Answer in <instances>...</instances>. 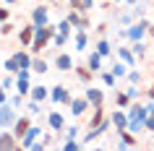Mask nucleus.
I'll return each mask as SVG.
<instances>
[{
	"label": "nucleus",
	"mask_w": 154,
	"mask_h": 151,
	"mask_svg": "<svg viewBox=\"0 0 154 151\" xmlns=\"http://www.w3.org/2000/svg\"><path fill=\"white\" fill-rule=\"evenodd\" d=\"M146 117H149V110H146V104H141L136 99V102H131L128 107V130L131 133H141V130H146Z\"/></svg>",
	"instance_id": "nucleus-1"
},
{
	"label": "nucleus",
	"mask_w": 154,
	"mask_h": 151,
	"mask_svg": "<svg viewBox=\"0 0 154 151\" xmlns=\"http://www.w3.org/2000/svg\"><path fill=\"white\" fill-rule=\"evenodd\" d=\"M55 34H57V24L37 26V37H34L32 47H29V52H32V55H42V52L50 47V42H52V37H55Z\"/></svg>",
	"instance_id": "nucleus-2"
},
{
	"label": "nucleus",
	"mask_w": 154,
	"mask_h": 151,
	"mask_svg": "<svg viewBox=\"0 0 154 151\" xmlns=\"http://www.w3.org/2000/svg\"><path fill=\"white\" fill-rule=\"evenodd\" d=\"M32 68H21V71H18V76H16V89H13V91H18V94H24V96H29L32 94Z\"/></svg>",
	"instance_id": "nucleus-3"
},
{
	"label": "nucleus",
	"mask_w": 154,
	"mask_h": 151,
	"mask_svg": "<svg viewBox=\"0 0 154 151\" xmlns=\"http://www.w3.org/2000/svg\"><path fill=\"white\" fill-rule=\"evenodd\" d=\"M18 120V112H16V107L11 102H5V104H0V128H13V122Z\"/></svg>",
	"instance_id": "nucleus-4"
},
{
	"label": "nucleus",
	"mask_w": 154,
	"mask_h": 151,
	"mask_svg": "<svg viewBox=\"0 0 154 151\" xmlns=\"http://www.w3.org/2000/svg\"><path fill=\"white\" fill-rule=\"evenodd\" d=\"M71 99H73V94L63 86V83H57V86L50 89V102H52V104H65V107H68Z\"/></svg>",
	"instance_id": "nucleus-5"
},
{
	"label": "nucleus",
	"mask_w": 154,
	"mask_h": 151,
	"mask_svg": "<svg viewBox=\"0 0 154 151\" xmlns=\"http://www.w3.org/2000/svg\"><path fill=\"white\" fill-rule=\"evenodd\" d=\"M32 125H34V115H18V120L13 122V128H11V130H13V135L21 141V138L29 133V128H32Z\"/></svg>",
	"instance_id": "nucleus-6"
},
{
	"label": "nucleus",
	"mask_w": 154,
	"mask_h": 151,
	"mask_svg": "<svg viewBox=\"0 0 154 151\" xmlns=\"http://www.w3.org/2000/svg\"><path fill=\"white\" fill-rule=\"evenodd\" d=\"M13 149H21V141L13 135V130L0 128V151H13Z\"/></svg>",
	"instance_id": "nucleus-7"
},
{
	"label": "nucleus",
	"mask_w": 154,
	"mask_h": 151,
	"mask_svg": "<svg viewBox=\"0 0 154 151\" xmlns=\"http://www.w3.org/2000/svg\"><path fill=\"white\" fill-rule=\"evenodd\" d=\"M65 18L73 24V29H91V18H89V13H79L76 8H71L68 13H65Z\"/></svg>",
	"instance_id": "nucleus-8"
},
{
	"label": "nucleus",
	"mask_w": 154,
	"mask_h": 151,
	"mask_svg": "<svg viewBox=\"0 0 154 151\" xmlns=\"http://www.w3.org/2000/svg\"><path fill=\"white\" fill-rule=\"evenodd\" d=\"M34 37H37V26H34L32 21H29L26 26H21V29H18V44H21V47H32Z\"/></svg>",
	"instance_id": "nucleus-9"
},
{
	"label": "nucleus",
	"mask_w": 154,
	"mask_h": 151,
	"mask_svg": "<svg viewBox=\"0 0 154 151\" xmlns=\"http://www.w3.org/2000/svg\"><path fill=\"white\" fill-rule=\"evenodd\" d=\"M52 65H55V71H60V73H68V71L76 68V63H73V57L68 55V52H57L55 60H52Z\"/></svg>",
	"instance_id": "nucleus-10"
},
{
	"label": "nucleus",
	"mask_w": 154,
	"mask_h": 151,
	"mask_svg": "<svg viewBox=\"0 0 154 151\" xmlns=\"http://www.w3.org/2000/svg\"><path fill=\"white\" fill-rule=\"evenodd\" d=\"M110 120H112L115 130H125V128H128V110L115 107V112H110Z\"/></svg>",
	"instance_id": "nucleus-11"
},
{
	"label": "nucleus",
	"mask_w": 154,
	"mask_h": 151,
	"mask_svg": "<svg viewBox=\"0 0 154 151\" xmlns=\"http://www.w3.org/2000/svg\"><path fill=\"white\" fill-rule=\"evenodd\" d=\"M68 107H71V115H73L76 120H79V117L84 115V112H86V110L91 107V102L86 99V96H76V99H71V104H68Z\"/></svg>",
	"instance_id": "nucleus-12"
},
{
	"label": "nucleus",
	"mask_w": 154,
	"mask_h": 151,
	"mask_svg": "<svg viewBox=\"0 0 154 151\" xmlns=\"http://www.w3.org/2000/svg\"><path fill=\"white\" fill-rule=\"evenodd\" d=\"M118 149H133V146H138V135L136 133H131L128 128L125 130H118Z\"/></svg>",
	"instance_id": "nucleus-13"
},
{
	"label": "nucleus",
	"mask_w": 154,
	"mask_h": 151,
	"mask_svg": "<svg viewBox=\"0 0 154 151\" xmlns=\"http://www.w3.org/2000/svg\"><path fill=\"white\" fill-rule=\"evenodd\" d=\"M42 133H45V130H42V125H32V128H29V133L21 138V149L29 151V149L34 146V141H39V138H42Z\"/></svg>",
	"instance_id": "nucleus-14"
},
{
	"label": "nucleus",
	"mask_w": 154,
	"mask_h": 151,
	"mask_svg": "<svg viewBox=\"0 0 154 151\" xmlns=\"http://www.w3.org/2000/svg\"><path fill=\"white\" fill-rule=\"evenodd\" d=\"M32 24L34 26L50 24V8H47V5H37V8H32Z\"/></svg>",
	"instance_id": "nucleus-15"
},
{
	"label": "nucleus",
	"mask_w": 154,
	"mask_h": 151,
	"mask_svg": "<svg viewBox=\"0 0 154 151\" xmlns=\"http://www.w3.org/2000/svg\"><path fill=\"white\" fill-rule=\"evenodd\" d=\"M47 125L55 130V133H63L65 130V117H63V112H47Z\"/></svg>",
	"instance_id": "nucleus-16"
},
{
	"label": "nucleus",
	"mask_w": 154,
	"mask_h": 151,
	"mask_svg": "<svg viewBox=\"0 0 154 151\" xmlns=\"http://www.w3.org/2000/svg\"><path fill=\"white\" fill-rule=\"evenodd\" d=\"M73 47H76V52H86V47H89V34H86V29H76L73 32Z\"/></svg>",
	"instance_id": "nucleus-17"
},
{
	"label": "nucleus",
	"mask_w": 154,
	"mask_h": 151,
	"mask_svg": "<svg viewBox=\"0 0 154 151\" xmlns=\"http://www.w3.org/2000/svg\"><path fill=\"white\" fill-rule=\"evenodd\" d=\"M84 96L91 102V107H97V104H105V91H102V89L86 86V89H84Z\"/></svg>",
	"instance_id": "nucleus-18"
},
{
	"label": "nucleus",
	"mask_w": 154,
	"mask_h": 151,
	"mask_svg": "<svg viewBox=\"0 0 154 151\" xmlns=\"http://www.w3.org/2000/svg\"><path fill=\"white\" fill-rule=\"evenodd\" d=\"M73 71H76V78L81 81V83H91V81H94V76H97L89 65H76Z\"/></svg>",
	"instance_id": "nucleus-19"
},
{
	"label": "nucleus",
	"mask_w": 154,
	"mask_h": 151,
	"mask_svg": "<svg viewBox=\"0 0 154 151\" xmlns=\"http://www.w3.org/2000/svg\"><path fill=\"white\" fill-rule=\"evenodd\" d=\"M13 57H16L18 68H32V60H34V55L29 52V50H16V52H13Z\"/></svg>",
	"instance_id": "nucleus-20"
},
{
	"label": "nucleus",
	"mask_w": 154,
	"mask_h": 151,
	"mask_svg": "<svg viewBox=\"0 0 154 151\" xmlns=\"http://www.w3.org/2000/svg\"><path fill=\"white\" fill-rule=\"evenodd\" d=\"M32 71H34V76H45V73L50 71V63L45 60V57L34 55V60H32Z\"/></svg>",
	"instance_id": "nucleus-21"
},
{
	"label": "nucleus",
	"mask_w": 154,
	"mask_h": 151,
	"mask_svg": "<svg viewBox=\"0 0 154 151\" xmlns=\"http://www.w3.org/2000/svg\"><path fill=\"white\" fill-rule=\"evenodd\" d=\"M118 60H123L125 65H131V68H133L138 57L133 55V50H131V47H118Z\"/></svg>",
	"instance_id": "nucleus-22"
},
{
	"label": "nucleus",
	"mask_w": 154,
	"mask_h": 151,
	"mask_svg": "<svg viewBox=\"0 0 154 151\" xmlns=\"http://www.w3.org/2000/svg\"><path fill=\"white\" fill-rule=\"evenodd\" d=\"M71 8H76L79 13H91L94 11V0H68Z\"/></svg>",
	"instance_id": "nucleus-23"
},
{
	"label": "nucleus",
	"mask_w": 154,
	"mask_h": 151,
	"mask_svg": "<svg viewBox=\"0 0 154 151\" xmlns=\"http://www.w3.org/2000/svg\"><path fill=\"white\" fill-rule=\"evenodd\" d=\"M29 96H32V99H37V102H45V99H50V89L42 86V83H34Z\"/></svg>",
	"instance_id": "nucleus-24"
},
{
	"label": "nucleus",
	"mask_w": 154,
	"mask_h": 151,
	"mask_svg": "<svg viewBox=\"0 0 154 151\" xmlns=\"http://www.w3.org/2000/svg\"><path fill=\"white\" fill-rule=\"evenodd\" d=\"M102 60H105V57H102L97 50H94V52H89V57H86V65H89L94 73H99V71H102Z\"/></svg>",
	"instance_id": "nucleus-25"
},
{
	"label": "nucleus",
	"mask_w": 154,
	"mask_h": 151,
	"mask_svg": "<svg viewBox=\"0 0 154 151\" xmlns=\"http://www.w3.org/2000/svg\"><path fill=\"white\" fill-rule=\"evenodd\" d=\"M105 117H107L105 107H102V104H97V107H94V115L89 117V128H97V125H99V122H102Z\"/></svg>",
	"instance_id": "nucleus-26"
},
{
	"label": "nucleus",
	"mask_w": 154,
	"mask_h": 151,
	"mask_svg": "<svg viewBox=\"0 0 154 151\" xmlns=\"http://www.w3.org/2000/svg\"><path fill=\"white\" fill-rule=\"evenodd\" d=\"M131 102H133V99L128 96V91H115V107H123V110H128Z\"/></svg>",
	"instance_id": "nucleus-27"
},
{
	"label": "nucleus",
	"mask_w": 154,
	"mask_h": 151,
	"mask_svg": "<svg viewBox=\"0 0 154 151\" xmlns=\"http://www.w3.org/2000/svg\"><path fill=\"white\" fill-rule=\"evenodd\" d=\"M128 71H131V65H125L123 60H115V65H112V73L118 76V81H120V78H125V76H128Z\"/></svg>",
	"instance_id": "nucleus-28"
},
{
	"label": "nucleus",
	"mask_w": 154,
	"mask_h": 151,
	"mask_svg": "<svg viewBox=\"0 0 154 151\" xmlns=\"http://www.w3.org/2000/svg\"><path fill=\"white\" fill-rule=\"evenodd\" d=\"M99 78H102V83H105L107 89H112L115 83H118V76H115L112 71H99Z\"/></svg>",
	"instance_id": "nucleus-29"
},
{
	"label": "nucleus",
	"mask_w": 154,
	"mask_h": 151,
	"mask_svg": "<svg viewBox=\"0 0 154 151\" xmlns=\"http://www.w3.org/2000/svg\"><path fill=\"white\" fill-rule=\"evenodd\" d=\"M94 50H97L102 57H110V55H112V47H110V42H107V39H97V47H94Z\"/></svg>",
	"instance_id": "nucleus-30"
},
{
	"label": "nucleus",
	"mask_w": 154,
	"mask_h": 151,
	"mask_svg": "<svg viewBox=\"0 0 154 151\" xmlns=\"http://www.w3.org/2000/svg\"><path fill=\"white\" fill-rule=\"evenodd\" d=\"M131 50H133V55H136L138 60H141V57L146 55V50H149V47L144 44V39H138V42H131Z\"/></svg>",
	"instance_id": "nucleus-31"
},
{
	"label": "nucleus",
	"mask_w": 154,
	"mask_h": 151,
	"mask_svg": "<svg viewBox=\"0 0 154 151\" xmlns=\"http://www.w3.org/2000/svg\"><path fill=\"white\" fill-rule=\"evenodd\" d=\"M3 68H5V73H13V76H18V63H16V57L11 55V57H5V63H3Z\"/></svg>",
	"instance_id": "nucleus-32"
},
{
	"label": "nucleus",
	"mask_w": 154,
	"mask_h": 151,
	"mask_svg": "<svg viewBox=\"0 0 154 151\" xmlns=\"http://www.w3.org/2000/svg\"><path fill=\"white\" fill-rule=\"evenodd\" d=\"M57 32H60V34H68V37H71L76 29H73V24L68 21V18H60V21H57Z\"/></svg>",
	"instance_id": "nucleus-33"
},
{
	"label": "nucleus",
	"mask_w": 154,
	"mask_h": 151,
	"mask_svg": "<svg viewBox=\"0 0 154 151\" xmlns=\"http://www.w3.org/2000/svg\"><path fill=\"white\" fill-rule=\"evenodd\" d=\"M68 39H71L68 34H60V32H57L55 37H52V42H50V44H55V47L60 50V47H65V44H68Z\"/></svg>",
	"instance_id": "nucleus-34"
},
{
	"label": "nucleus",
	"mask_w": 154,
	"mask_h": 151,
	"mask_svg": "<svg viewBox=\"0 0 154 151\" xmlns=\"http://www.w3.org/2000/svg\"><path fill=\"white\" fill-rule=\"evenodd\" d=\"M63 149L65 151H79V149H81V141H79V138H65V141H63Z\"/></svg>",
	"instance_id": "nucleus-35"
},
{
	"label": "nucleus",
	"mask_w": 154,
	"mask_h": 151,
	"mask_svg": "<svg viewBox=\"0 0 154 151\" xmlns=\"http://www.w3.org/2000/svg\"><path fill=\"white\" fill-rule=\"evenodd\" d=\"M26 110H29V115H42V102L29 99V102H26Z\"/></svg>",
	"instance_id": "nucleus-36"
},
{
	"label": "nucleus",
	"mask_w": 154,
	"mask_h": 151,
	"mask_svg": "<svg viewBox=\"0 0 154 151\" xmlns=\"http://www.w3.org/2000/svg\"><path fill=\"white\" fill-rule=\"evenodd\" d=\"M8 102L13 104L16 110H21V107L26 104V96H24V94H18V91H16V94H11V99H8Z\"/></svg>",
	"instance_id": "nucleus-37"
},
{
	"label": "nucleus",
	"mask_w": 154,
	"mask_h": 151,
	"mask_svg": "<svg viewBox=\"0 0 154 151\" xmlns=\"http://www.w3.org/2000/svg\"><path fill=\"white\" fill-rule=\"evenodd\" d=\"M0 83H3V86L11 91V89H16V76H13V73H5V76L0 78Z\"/></svg>",
	"instance_id": "nucleus-38"
},
{
	"label": "nucleus",
	"mask_w": 154,
	"mask_h": 151,
	"mask_svg": "<svg viewBox=\"0 0 154 151\" xmlns=\"http://www.w3.org/2000/svg\"><path fill=\"white\" fill-rule=\"evenodd\" d=\"M118 21H120L123 26H131L133 21H136V13H133V11H131V13L125 11V13H120V16H118Z\"/></svg>",
	"instance_id": "nucleus-39"
},
{
	"label": "nucleus",
	"mask_w": 154,
	"mask_h": 151,
	"mask_svg": "<svg viewBox=\"0 0 154 151\" xmlns=\"http://www.w3.org/2000/svg\"><path fill=\"white\" fill-rule=\"evenodd\" d=\"M79 133H81V130H79V125H65V130H63L65 138H76Z\"/></svg>",
	"instance_id": "nucleus-40"
},
{
	"label": "nucleus",
	"mask_w": 154,
	"mask_h": 151,
	"mask_svg": "<svg viewBox=\"0 0 154 151\" xmlns=\"http://www.w3.org/2000/svg\"><path fill=\"white\" fill-rule=\"evenodd\" d=\"M125 91H128V96H131V99H133V102H136L138 96H141V89H138V83H131V86L125 89Z\"/></svg>",
	"instance_id": "nucleus-41"
},
{
	"label": "nucleus",
	"mask_w": 154,
	"mask_h": 151,
	"mask_svg": "<svg viewBox=\"0 0 154 151\" xmlns=\"http://www.w3.org/2000/svg\"><path fill=\"white\" fill-rule=\"evenodd\" d=\"M125 78H128V83H141V73H138V71H133V68H131V71H128V76H125Z\"/></svg>",
	"instance_id": "nucleus-42"
},
{
	"label": "nucleus",
	"mask_w": 154,
	"mask_h": 151,
	"mask_svg": "<svg viewBox=\"0 0 154 151\" xmlns=\"http://www.w3.org/2000/svg\"><path fill=\"white\" fill-rule=\"evenodd\" d=\"M0 34H3V37L13 34V24H11V21H3V24H0Z\"/></svg>",
	"instance_id": "nucleus-43"
},
{
	"label": "nucleus",
	"mask_w": 154,
	"mask_h": 151,
	"mask_svg": "<svg viewBox=\"0 0 154 151\" xmlns=\"http://www.w3.org/2000/svg\"><path fill=\"white\" fill-rule=\"evenodd\" d=\"M8 99H11V91H8L5 86H3V83H0V104H5Z\"/></svg>",
	"instance_id": "nucleus-44"
},
{
	"label": "nucleus",
	"mask_w": 154,
	"mask_h": 151,
	"mask_svg": "<svg viewBox=\"0 0 154 151\" xmlns=\"http://www.w3.org/2000/svg\"><path fill=\"white\" fill-rule=\"evenodd\" d=\"M55 135H52V133H42V143H45V146H52V143H55Z\"/></svg>",
	"instance_id": "nucleus-45"
},
{
	"label": "nucleus",
	"mask_w": 154,
	"mask_h": 151,
	"mask_svg": "<svg viewBox=\"0 0 154 151\" xmlns=\"http://www.w3.org/2000/svg\"><path fill=\"white\" fill-rule=\"evenodd\" d=\"M118 42H128V26L125 29H118Z\"/></svg>",
	"instance_id": "nucleus-46"
},
{
	"label": "nucleus",
	"mask_w": 154,
	"mask_h": 151,
	"mask_svg": "<svg viewBox=\"0 0 154 151\" xmlns=\"http://www.w3.org/2000/svg\"><path fill=\"white\" fill-rule=\"evenodd\" d=\"M3 21H11V8H0V24Z\"/></svg>",
	"instance_id": "nucleus-47"
},
{
	"label": "nucleus",
	"mask_w": 154,
	"mask_h": 151,
	"mask_svg": "<svg viewBox=\"0 0 154 151\" xmlns=\"http://www.w3.org/2000/svg\"><path fill=\"white\" fill-rule=\"evenodd\" d=\"M146 130L154 133V112H149V117H146Z\"/></svg>",
	"instance_id": "nucleus-48"
},
{
	"label": "nucleus",
	"mask_w": 154,
	"mask_h": 151,
	"mask_svg": "<svg viewBox=\"0 0 154 151\" xmlns=\"http://www.w3.org/2000/svg\"><path fill=\"white\" fill-rule=\"evenodd\" d=\"M105 32H107V24H97V34H99V37H102Z\"/></svg>",
	"instance_id": "nucleus-49"
},
{
	"label": "nucleus",
	"mask_w": 154,
	"mask_h": 151,
	"mask_svg": "<svg viewBox=\"0 0 154 151\" xmlns=\"http://www.w3.org/2000/svg\"><path fill=\"white\" fill-rule=\"evenodd\" d=\"M146 99H154V83H152L149 89H146Z\"/></svg>",
	"instance_id": "nucleus-50"
},
{
	"label": "nucleus",
	"mask_w": 154,
	"mask_h": 151,
	"mask_svg": "<svg viewBox=\"0 0 154 151\" xmlns=\"http://www.w3.org/2000/svg\"><path fill=\"white\" fill-rule=\"evenodd\" d=\"M149 37H152V39H154V24L149 26Z\"/></svg>",
	"instance_id": "nucleus-51"
},
{
	"label": "nucleus",
	"mask_w": 154,
	"mask_h": 151,
	"mask_svg": "<svg viewBox=\"0 0 154 151\" xmlns=\"http://www.w3.org/2000/svg\"><path fill=\"white\" fill-rule=\"evenodd\" d=\"M125 3H128V5H136V3H138V0H125Z\"/></svg>",
	"instance_id": "nucleus-52"
},
{
	"label": "nucleus",
	"mask_w": 154,
	"mask_h": 151,
	"mask_svg": "<svg viewBox=\"0 0 154 151\" xmlns=\"http://www.w3.org/2000/svg\"><path fill=\"white\" fill-rule=\"evenodd\" d=\"M5 3H8V5H13V3H18V0H5Z\"/></svg>",
	"instance_id": "nucleus-53"
},
{
	"label": "nucleus",
	"mask_w": 154,
	"mask_h": 151,
	"mask_svg": "<svg viewBox=\"0 0 154 151\" xmlns=\"http://www.w3.org/2000/svg\"><path fill=\"white\" fill-rule=\"evenodd\" d=\"M47 3H57V0H47Z\"/></svg>",
	"instance_id": "nucleus-54"
},
{
	"label": "nucleus",
	"mask_w": 154,
	"mask_h": 151,
	"mask_svg": "<svg viewBox=\"0 0 154 151\" xmlns=\"http://www.w3.org/2000/svg\"><path fill=\"white\" fill-rule=\"evenodd\" d=\"M115 3H123V0H115Z\"/></svg>",
	"instance_id": "nucleus-55"
},
{
	"label": "nucleus",
	"mask_w": 154,
	"mask_h": 151,
	"mask_svg": "<svg viewBox=\"0 0 154 151\" xmlns=\"http://www.w3.org/2000/svg\"><path fill=\"white\" fill-rule=\"evenodd\" d=\"M152 52H154V44H152Z\"/></svg>",
	"instance_id": "nucleus-56"
},
{
	"label": "nucleus",
	"mask_w": 154,
	"mask_h": 151,
	"mask_svg": "<svg viewBox=\"0 0 154 151\" xmlns=\"http://www.w3.org/2000/svg\"><path fill=\"white\" fill-rule=\"evenodd\" d=\"M152 138H154V133H152Z\"/></svg>",
	"instance_id": "nucleus-57"
}]
</instances>
